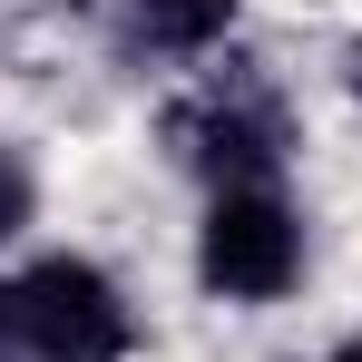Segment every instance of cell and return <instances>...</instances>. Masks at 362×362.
I'll return each instance as SVG.
<instances>
[{
    "label": "cell",
    "instance_id": "obj_1",
    "mask_svg": "<svg viewBox=\"0 0 362 362\" xmlns=\"http://www.w3.org/2000/svg\"><path fill=\"white\" fill-rule=\"evenodd\" d=\"M137 313L88 255H40L0 284V362H127Z\"/></svg>",
    "mask_w": 362,
    "mask_h": 362
},
{
    "label": "cell",
    "instance_id": "obj_2",
    "mask_svg": "<svg viewBox=\"0 0 362 362\" xmlns=\"http://www.w3.org/2000/svg\"><path fill=\"white\" fill-rule=\"evenodd\" d=\"M167 147H177V167H196L216 196H235V186H264L274 167H284L294 118H284L274 78H255V69H216L206 88H186L177 108H167Z\"/></svg>",
    "mask_w": 362,
    "mask_h": 362
},
{
    "label": "cell",
    "instance_id": "obj_3",
    "mask_svg": "<svg viewBox=\"0 0 362 362\" xmlns=\"http://www.w3.org/2000/svg\"><path fill=\"white\" fill-rule=\"evenodd\" d=\"M196 274H206V294H226V303H284L303 284V216L274 186L216 196L206 235H196Z\"/></svg>",
    "mask_w": 362,
    "mask_h": 362
},
{
    "label": "cell",
    "instance_id": "obj_4",
    "mask_svg": "<svg viewBox=\"0 0 362 362\" xmlns=\"http://www.w3.org/2000/svg\"><path fill=\"white\" fill-rule=\"evenodd\" d=\"M235 30V0H127V40L157 59H196Z\"/></svg>",
    "mask_w": 362,
    "mask_h": 362
},
{
    "label": "cell",
    "instance_id": "obj_5",
    "mask_svg": "<svg viewBox=\"0 0 362 362\" xmlns=\"http://www.w3.org/2000/svg\"><path fill=\"white\" fill-rule=\"evenodd\" d=\"M30 206H40V186H30V167H20V147H0V245L30 226Z\"/></svg>",
    "mask_w": 362,
    "mask_h": 362
},
{
    "label": "cell",
    "instance_id": "obj_6",
    "mask_svg": "<svg viewBox=\"0 0 362 362\" xmlns=\"http://www.w3.org/2000/svg\"><path fill=\"white\" fill-rule=\"evenodd\" d=\"M323 362H362V343H333V353H323Z\"/></svg>",
    "mask_w": 362,
    "mask_h": 362
}]
</instances>
